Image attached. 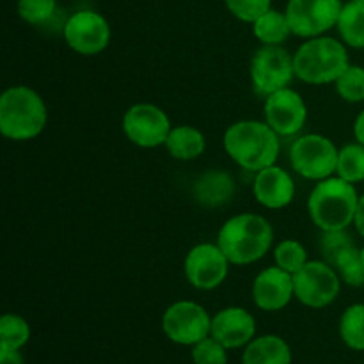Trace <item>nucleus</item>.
<instances>
[{
    "mask_svg": "<svg viewBox=\"0 0 364 364\" xmlns=\"http://www.w3.org/2000/svg\"><path fill=\"white\" fill-rule=\"evenodd\" d=\"M223 144L230 159L245 171L259 173L276 166L279 159V135L265 123L256 119H242L226 130Z\"/></svg>",
    "mask_w": 364,
    "mask_h": 364,
    "instance_id": "f257e3e1",
    "label": "nucleus"
},
{
    "mask_svg": "<svg viewBox=\"0 0 364 364\" xmlns=\"http://www.w3.org/2000/svg\"><path fill=\"white\" fill-rule=\"evenodd\" d=\"M274 244V228L258 213H238L223 224L217 245L231 265H251L265 258Z\"/></svg>",
    "mask_w": 364,
    "mask_h": 364,
    "instance_id": "f03ea898",
    "label": "nucleus"
},
{
    "mask_svg": "<svg viewBox=\"0 0 364 364\" xmlns=\"http://www.w3.org/2000/svg\"><path fill=\"white\" fill-rule=\"evenodd\" d=\"M48 121L45 100L27 85H13L0 96V134L9 141H32Z\"/></svg>",
    "mask_w": 364,
    "mask_h": 364,
    "instance_id": "7ed1b4c3",
    "label": "nucleus"
},
{
    "mask_svg": "<svg viewBox=\"0 0 364 364\" xmlns=\"http://www.w3.org/2000/svg\"><path fill=\"white\" fill-rule=\"evenodd\" d=\"M359 194L355 185L340 176L316 181L308 198V213L320 231L347 230L354 224Z\"/></svg>",
    "mask_w": 364,
    "mask_h": 364,
    "instance_id": "20e7f679",
    "label": "nucleus"
},
{
    "mask_svg": "<svg viewBox=\"0 0 364 364\" xmlns=\"http://www.w3.org/2000/svg\"><path fill=\"white\" fill-rule=\"evenodd\" d=\"M295 77L309 85L334 84L350 66L347 45L329 36L309 38L294 53Z\"/></svg>",
    "mask_w": 364,
    "mask_h": 364,
    "instance_id": "39448f33",
    "label": "nucleus"
},
{
    "mask_svg": "<svg viewBox=\"0 0 364 364\" xmlns=\"http://www.w3.org/2000/svg\"><path fill=\"white\" fill-rule=\"evenodd\" d=\"M338 155L340 149L329 137L308 134L291 144L290 164L295 173L306 180L322 181L336 174Z\"/></svg>",
    "mask_w": 364,
    "mask_h": 364,
    "instance_id": "423d86ee",
    "label": "nucleus"
},
{
    "mask_svg": "<svg viewBox=\"0 0 364 364\" xmlns=\"http://www.w3.org/2000/svg\"><path fill=\"white\" fill-rule=\"evenodd\" d=\"M249 75L256 95L267 98L272 92L290 87L295 78L294 55L283 46L263 45L252 55Z\"/></svg>",
    "mask_w": 364,
    "mask_h": 364,
    "instance_id": "0eeeda50",
    "label": "nucleus"
},
{
    "mask_svg": "<svg viewBox=\"0 0 364 364\" xmlns=\"http://www.w3.org/2000/svg\"><path fill=\"white\" fill-rule=\"evenodd\" d=\"M338 270L327 262H308L294 274L295 299L311 309H323L333 304L341 290Z\"/></svg>",
    "mask_w": 364,
    "mask_h": 364,
    "instance_id": "6e6552de",
    "label": "nucleus"
},
{
    "mask_svg": "<svg viewBox=\"0 0 364 364\" xmlns=\"http://www.w3.org/2000/svg\"><path fill=\"white\" fill-rule=\"evenodd\" d=\"M66 45L78 55L92 57L109 48L112 28L103 14L92 9H82L71 14L63 28Z\"/></svg>",
    "mask_w": 364,
    "mask_h": 364,
    "instance_id": "1a4fd4ad",
    "label": "nucleus"
},
{
    "mask_svg": "<svg viewBox=\"0 0 364 364\" xmlns=\"http://www.w3.org/2000/svg\"><path fill=\"white\" fill-rule=\"evenodd\" d=\"M162 331L173 343L194 347L212 333V316L198 302L178 301L164 311Z\"/></svg>",
    "mask_w": 364,
    "mask_h": 364,
    "instance_id": "9d476101",
    "label": "nucleus"
},
{
    "mask_svg": "<svg viewBox=\"0 0 364 364\" xmlns=\"http://www.w3.org/2000/svg\"><path fill=\"white\" fill-rule=\"evenodd\" d=\"M123 134L132 144L144 149L166 144L171 134V119L159 105L135 103L123 116Z\"/></svg>",
    "mask_w": 364,
    "mask_h": 364,
    "instance_id": "9b49d317",
    "label": "nucleus"
},
{
    "mask_svg": "<svg viewBox=\"0 0 364 364\" xmlns=\"http://www.w3.org/2000/svg\"><path fill=\"white\" fill-rule=\"evenodd\" d=\"M341 9V0H288L284 13L294 36L309 39L336 27Z\"/></svg>",
    "mask_w": 364,
    "mask_h": 364,
    "instance_id": "f8f14e48",
    "label": "nucleus"
},
{
    "mask_svg": "<svg viewBox=\"0 0 364 364\" xmlns=\"http://www.w3.org/2000/svg\"><path fill=\"white\" fill-rule=\"evenodd\" d=\"M230 259L217 244L203 242L185 256V277L196 290H215L230 274Z\"/></svg>",
    "mask_w": 364,
    "mask_h": 364,
    "instance_id": "ddd939ff",
    "label": "nucleus"
},
{
    "mask_svg": "<svg viewBox=\"0 0 364 364\" xmlns=\"http://www.w3.org/2000/svg\"><path fill=\"white\" fill-rule=\"evenodd\" d=\"M265 123L279 137H291L304 128L308 121V107L302 96L291 87L272 92L263 105Z\"/></svg>",
    "mask_w": 364,
    "mask_h": 364,
    "instance_id": "4468645a",
    "label": "nucleus"
},
{
    "mask_svg": "<svg viewBox=\"0 0 364 364\" xmlns=\"http://www.w3.org/2000/svg\"><path fill=\"white\" fill-rule=\"evenodd\" d=\"M252 302L262 311L274 313L287 308L295 297L294 274L274 265L262 270L252 283Z\"/></svg>",
    "mask_w": 364,
    "mask_h": 364,
    "instance_id": "2eb2a0df",
    "label": "nucleus"
},
{
    "mask_svg": "<svg viewBox=\"0 0 364 364\" xmlns=\"http://www.w3.org/2000/svg\"><path fill=\"white\" fill-rule=\"evenodd\" d=\"M210 336L215 338L228 350L242 348L256 338V320L244 308H224L212 316Z\"/></svg>",
    "mask_w": 364,
    "mask_h": 364,
    "instance_id": "dca6fc26",
    "label": "nucleus"
},
{
    "mask_svg": "<svg viewBox=\"0 0 364 364\" xmlns=\"http://www.w3.org/2000/svg\"><path fill=\"white\" fill-rule=\"evenodd\" d=\"M252 194L262 206L269 210H283L294 201L295 181L283 167L270 166L256 173Z\"/></svg>",
    "mask_w": 364,
    "mask_h": 364,
    "instance_id": "f3484780",
    "label": "nucleus"
},
{
    "mask_svg": "<svg viewBox=\"0 0 364 364\" xmlns=\"http://www.w3.org/2000/svg\"><path fill=\"white\" fill-rule=\"evenodd\" d=\"M192 196L199 205L206 208H217L230 203L235 196V181L226 171H206L196 180Z\"/></svg>",
    "mask_w": 364,
    "mask_h": 364,
    "instance_id": "a211bd4d",
    "label": "nucleus"
},
{
    "mask_svg": "<svg viewBox=\"0 0 364 364\" xmlns=\"http://www.w3.org/2000/svg\"><path fill=\"white\" fill-rule=\"evenodd\" d=\"M242 364H291V348L277 334L258 336L244 347Z\"/></svg>",
    "mask_w": 364,
    "mask_h": 364,
    "instance_id": "6ab92c4d",
    "label": "nucleus"
},
{
    "mask_svg": "<svg viewBox=\"0 0 364 364\" xmlns=\"http://www.w3.org/2000/svg\"><path fill=\"white\" fill-rule=\"evenodd\" d=\"M164 146L173 159L188 162L199 159L205 153L206 139L199 128L192 124H178L171 128V134Z\"/></svg>",
    "mask_w": 364,
    "mask_h": 364,
    "instance_id": "aec40b11",
    "label": "nucleus"
},
{
    "mask_svg": "<svg viewBox=\"0 0 364 364\" xmlns=\"http://www.w3.org/2000/svg\"><path fill=\"white\" fill-rule=\"evenodd\" d=\"M251 25L256 39L267 46H281L294 34L287 13H281L277 9H269Z\"/></svg>",
    "mask_w": 364,
    "mask_h": 364,
    "instance_id": "412c9836",
    "label": "nucleus"
},
{
    "mask_svg": "<svg viewBox=\"0 0 364 364\" xmlns=\"http://www.w3.org/2000/svg\"><path fill=\"white\" fill-rule=\"evenodd\" d=\"M336 28L345 45L358 50L364 48V4L354 0L343 4Z\"/></svg>",
    "mask_w": 364,
    "mask_h": 364,
    "instance_id": "4be33fe9",
    "label": "nucleus"
},
{
    "mask_svg": "<svg viewBox=\"0 0 364 364\" xmlns=\"http://www.w3.org/2000/svg\"><path fill=\"white\" fill-rule=\"evenodd\" d=\"M340 336L350 350L364 352V304H352L340 318Z\"/></svg>",
    "mask_w": 364,
    "mask_h": 364,
    "instance_id": "5701e85b",
    "label": "nucleus"
},
{
    "mask_svg": "<svg viewBox=\"0 0 364 364\" xmlns=\"http://www.w3.org/2000/svg\"><path fill=\"white\" fill-rule=\"evenodd\" d=\"M31 340V326L20 315L6 313L0 318V348L21 350Z\"/></svg>",
    "mask_w": 364,
    "mask_h": 364,
    "instance_id": "b1692460",
    "label": "nucleus"
},
{
    "mask_svg": "<svg viewBox=\"0 0 364 364\" xmlns=\"http://www.w3.org/2000/svg\"><path fill=\"white\" fill-rule=\"evenodd\" d=\"M333 267L338 270V274H340L341 281L345 284L354 288L364 287V265L361 258V249L355 247V244L343 249L333 262Z\"/></svg>",
    "mask_w": 364,
    "mask_h": 364,
    "instance_id": "393cba45",
    "label": "nucleus"
},
{
    "mask_svg": "<svg viewBox=\"0 0 364 364\" xmlns=\"http://www.w3.org/2000/svg\"><path fill=\"white\" fill-rule=\"evenodd\" d=\"M336 176L343 178L348 183L355 185L364 181V146L359 142L347 144L338 155Z\"/></svg>",
    "mask_w": 364,
    "mask_h": 364,
    "instance_id": "a878e982",
    "label": "nucleus"
},
{
    "mask_svg": "<svg viewBox=\"0 0 364 364\" xmlns=\"http://www.w3.org/2000/svg\"><path fill=\"white\" fill-rule=\"evenodd\" d=\"M336 92L341 100L348 103L364 102V68L358 64H350L341 73V77L334 82Z\"/></svg>",
    "mask_w": 364,
    "mask_h": 364,
    "instance_id": "bb28decb",
    "label": "nucleus"
},
{
    "mask_svg": "<svg viewBox=\"0 0 364 364\" xmlns=\"http://www.w3.org/2000/svg\"><path fill=\"white\" fill-rule=\"evenodd\" d=\"M274 262L277 267H281L287 272L295 274L309 262L308 252L306 247L297 240H283L281 244H277V247L274 249Z\"/></svg>",
    "mask_w": 364,
    "mask_h": 364,
    "instance_id": "cd10ccee",
    "label": "nucleus"
},
{
    "mask_svg": "<svg viewBox=\"0 0 364 364\" xmlns=\"http://www.w3.org/2000/svg\"><path fill=\"white\" fill-rule=\"evenodd\" d=\"M18 16L28 25H45L55 16L57 0H18Z\"/></svg>",
    "mask_w": 364,
    "mask_h": 364,
    "instance_id": "c85d7f7f",
    "label": "nucleus"
},
{
    "mask_svg": "<svg viewBox=\"0 0 364 364\" xmlns=\"http://www.w3.org/2000/svg\"><path fill=\"white\" fill-rule=\"evenodd\" d=\"M194 364H228V348L213 336L205 338L192 347Z\"/></svg>",
    "mask_w": 364,
    "mask_h": 364,
    "instance_id": "c756f323",
    "label": "nucleus"
},
{
    "mask_svg": "<svg viewBox=\"0 0 364 364\" xmlns=\"http://www.w3.org/2000/svg\"><path fill=\"white\" fill-rule=\"evenodd\" d=\"M228 11L245 23H255L263 13L272 9V0H224Z\"/></svg>",
    "mask_w": 364,
    "mask_h": 364,
    "instance_id": "7c9ffc66",
    "label": "nucleus"
},
{
    "mask_svg": "<svg viewBox=\"0 0 364 364\" xmlns=\"http://www.w3.org/2000/svg\"><path fill=\"white\" fill-rule=\"evenodd\" d=\"M352 244H354V240L347 233V230L322 231V237H320V251H322L323 262L333 265L336 256Z\"/></svg>",
    "mask_w": 364,
    "mask_h": 364,
    "instance_id": "2f4dec72",
    "label": "nucleus"
},
{
    "mask_svg": "<svg viewBox=\"0 0 364 364\" xmlns=\"http://www.w3.org/2000/svg\"><path fill=\"white\" fill-rule=\"evenodd\" d=\"M0 364H23V355H21V350L0 348Z\"/></svg>",
    "mask_w": 364,
    "mask_h": 364,
    "instance_id": "473e14b6",
    "label": "nucleus"
},
{
    "mask_svg": "<svg viewBox=\"0 0 364 364\" xmlns=\"http://www.w3.org/2000/svg\"><path fill=\"white\" fill-rule=\"evenodd\" d=\"M355 231L364 238V194L359 196L358 210H355V219H354Z\"/></svg>",
    "mask_w": 364,
    "mask_h": 364,
    "instance_id": "72a5a7b5",
    "label": "nucleus"
},
{
    "mask_svg": "<svg viewBox=\"0 0 364 364\" xmlns=\"http://www.w3.org/2000/svg\"><path fill=\"white\" fill-rule=\"evenodd\" d=\"M354 135L355 141L364 146V109L358 114V117H355L354 121Z\"/></svg>",
    "mask_w": 364,
    "mask_h": 364,
    "instance_id": "f704fd0d",
    "label": "nucleus"
},
{
    "mask_svg": "<svg viewBox=\"0 0 364 364\" xmlns=\"http://www.w3.org/2000/svg\"><path fill=\"white\" fill-rule=\"evenodd\" d=\"M361 258H363V265H364V247L361 249Z\"/></svg>",
    "mask_w": 364,
    "mask_h": 364,
    "instance_id": "c9c22d12",
    "label": "nucleus"
},
{
    "mask_svg": "<svg viewBox=\"0 0 364 364\" xmlns=\"http://www.w3.org/2000/svg\"><path fill=\"white\" fill-rule=\"evenodd\" d=\"M354 2H359V4H364V0H354Z\"/></svg>",
    "mask_w": 364,
    "mask_h": 364,
    "instance_id": "e433bc0d",
    "label": "nucleus"
}]
</instances>
